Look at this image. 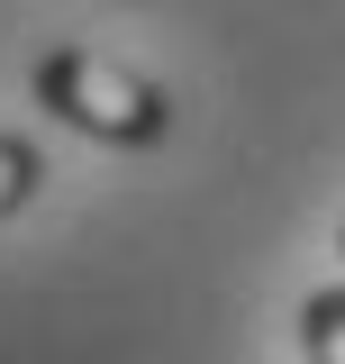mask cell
<instances>
[{"label": "cell", "mask_w": 345, "mask_h": 364, "mask_svg": "<svg viewBox=\"0 0 345 364\" xmlns=\"http://www.w3.org/2000/svg\"><path fill=\"white\" fill-rule=\"evenodd\" d=\"M37 100L55 109V119H73L82 136H100V146H155V136L172 128L164 91L146 82L136 64L91 55V46H55V55H37Z\"/></svg>", "instance_id": "cell-1"}, {"label": "cell", "mask_w": 345, "mask_h": 364, "mask_svg": "<svg viewBox=\"0 0 345 364\" xmlns=\"http://www.w3.org/2000/svg\"><path fill=\"white\" fill-rule=\"evenodd\" d=\"M300 346H309V364H345V282L300 301Z\"/></svg>", "instance_id": "cell-2"}, {"label": "cell", "mask_w": 345, "mask_h": 364, "mask_svg": "<svg viewBox=\"0 0 345 364\" xmlns=\"http://www.w3.org/2000/svg\"><path fill=\"white\" fill-rule=\"evenodd\" d=\"M37 182H45L37 146H28V136H9V128H0V219H9V210H28V191H37Z\"/></svg>", "instance_id": "cell-3"}]
</instances>
